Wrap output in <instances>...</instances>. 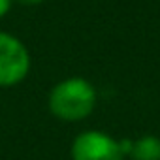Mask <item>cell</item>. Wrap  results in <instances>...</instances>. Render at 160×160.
I'll list each match as a JSON object with an SVG mask.
<instances>
[{
  "mask_svg": "<svg viewBox=\"0 0 160 160\" xmlns=\"http://www.w3.org/2000/svg\"><path fill=\"white\" fill-rule=\"evenodd\" d=\"M21 4H25V6H38V4H42L43 0H19Z\"/></svg>",
  "mask_w": 160,
  "mask_h": 160,
  "instance_id": "obj_6",
  "label": "cell"
},
{
  "mask_svg": "<svg viewBox=\"0 0 160 160\" xmlns=\"http://www.w3.org/2000/svg\"><path fill=\"white\" fill-rule=\"evenodd\" d=\"M128 158L132 160H160V138L158 136H141L132 139V149Z\"/></svg>",
  "mask_w": 160,
  "mask_h": 160,
  "instance_id": "obj_4",
  "label": "cell"
},
{
  "mask_svg": "<svg viewBox=\"0 0 160 160\" xmlns=\"http://www.w3.org/2000/svg\"><path fill=\"white\" fill-rule=\"evenodd\" d=\"M98 102L94 85L85 77H66L58 81L47 98L49 111L66 122H79L87 119Z\"/></svg>",
  "mask_w": 160,
  "mask_h": 160,
  "instance_id": "obj_1",
  "label": "cell"
},
{
  "mask_svg": "<svg viewBox=\"0 0 160 160\" xmlns=\"http://www.w3.org/2000/svg\"><path fill=\"white\" fill-rule=\"evenodd\" d=\"M32 58L28 47L13 34L0 32V89L23 83L30 73Z\"/></svg>",
  "mask_w": 160,
  "mask_h": 160,
  "instance_id": "obj_2",
  "label": "cell"
},
{
  "mask_svg": "<svg viewBox=\"0 0 160 160\" xmlns=\"http://www.w3.org/2000/svg\"><path fill=\"white\" fill-rule=\"evenodd\" d=\"M12 6H13V0H0V19L10 13Z\"/></svg>",
  "mask_w": 160,
  "mask_h": 160,
  "instance_id": "obj_5",
  "label": "cell"
},
{
  "mask_svg": "<svg viewBox=\"0 0 160 160\" xmlns=\"http://www.w3.org/2000/svg\"><path fill=\"white\" fill-rule=\"evenodd\" d=\"M72 160H124L119 139L102 130H85L77 134L70 147Z\"/></svg>",
  "mask_w": 160,
  "mask_h": 160,
  "instance_id": "obj_3",
  "label": "cell"
}]
</instances>
